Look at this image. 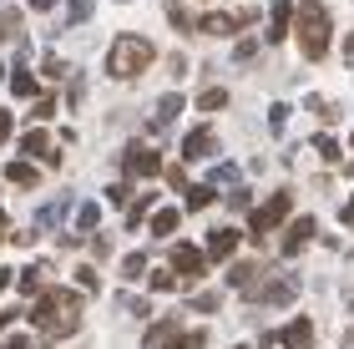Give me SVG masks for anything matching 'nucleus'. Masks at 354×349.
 <instances>
[{
	"instance_id": "b1692460",
	"label": "nucleus",
	"mask_w": 354,
	"mask_h": 349,
	"mask_svg": "<svg viewBox=\"0 0 354 349\" xmlns=\"http://www.w3.org/2000/svg\"><path fill=\"white\" fill-rule=\"evenodd\" d=\"M314 147H319V152H324V157H329V162H339V142H334L329 132H319V137H314Z\"/></svg>"
},
{
	"instance_id": "6e6552de",
	"label": "nucleus",
	"mask_w": 354,
	"mask_h": 349,
	"mask_svg": "<svg viewBox=\"0 0 354 349\" xmlns=\"http://www.w3.org/2000/svg\"><path fill=\"white\" fill-rule=\"evenodd\" d=\"M243 21H253V10H218V15H203V30L207 36H233Z\"/></svg>"
},
{
	"instance_id": "393cba45",
	"label": "nucleus",
	"mask_w": 354,
	"mask_h": 349,
	"mask_svg": "<svg viewBox=\"0 0 354 349\" xmlns=\"http://www.w3.org/2000/svg\"><path fill=\"white\" fill-rule=\"evenodd\" d=\"M207 344V334H203V329H192V334H183V339H172L167 349H203Z\"/></svg>"
},
{
	"instance_id": "0eeeda50",
	"label": "nucleus",
	"mask_w": 354,
	"mask_h": 349,
	"mask_svg": "<svg viewBox=\"0 0 354 349\" xmlns=\"http://www.w3.org/2000/svg\"><path fill=\"white\" fill-rule=\"evenodd\" d=\"M172 268H177V274H187V279H198L207 268V253L192 248V243H172Z\"/></svg>"
},
{
	"instance_id": "412c9836",
	"label": "nucleus",
	"mask_w": 354,
	"mask_h": 349,
	"mask_svg": "<svg viewBox=\"0 0 354 349\" xmlns=\"http://www.w3.org/2000/svg\"><path fill=\"white\" fill-rule=\"evenodd\" d=\"M96 223H102V208H96V202H82V208H76V228H96Z\"/></svg>"
},
{
	"instance_id": "c756f323",
	"label": "nucleus",
	"mask_w": 354,
	"mask_h": 349,
	"mask_svg": "<svg viewBox=\"0 0 354 349\" xmlns=\"http://www.w3.org/2000/svg\"><path fill=\"white\" fill-rule=\"evenodd\" d=\"M268 126H273V132H283V126H288V106H283V102H273V112H268Z\"/></svg>"
},
{
	"instance_id": "bb28decb",
	"label": "nucleus",
	"mask_w": 354,
	"mask_h": 349,
	"mask_svg": "<svg viewBox=\"0 0 354 349\" xmlns=\"http://www.w3.org/2000/svg\"><path fill=\"white\" fill-rule=\"evenodd\" d=\"M162 339H172V319H157V324L147 329V344H162Z\"/></svg>"
},
{
	"instance_id": "4c0bfd02",
	"label": "nucleus",
	"mask_w": 354,
	"mask_h": 349,
	"mask_svg": "<svg viewBox=\"0 0 354 349\" xmlns=\"http://www.w3.org/2000/svg\"><path fill=\"white\" fill-rule=\"evenodd\" d=\"M6 283H15V274H10V268H0V294H6Z\"/></svg>"
},
{
	"instance_id": "6ab92c4d",
	"label": "nucleus",
	"mask_w": 354,
	"mask_h": 349,
	"mask_svg": "<svg viewBox=\"0 0 354 349\" xmlns=\"http://www.w3.org/2000/svg\"><path fill=\"white\" fill-rule=\"evenodd\" d=\"M177 223H183V218H177V208H162V213L152 218V233H157V238H167V233H177Z\"/></svg>"
},
{
	"instance_id": "c85d7f7f",
	"label": "nucleus",
	"mask_w": 354,
	"mask_h": 349,
	"mask_svg": "<svg viewBox=\"0 0 354 349\" xmlns=\"http://www.w3.org/2000/svg\"><path fill=\"white\" fill-rule=\"evenodd\" d=\"M86 15H91V0H71V6H66V21H71V26L86 21Z\"/></svg>"
},
{
	"instance_id": "7c9ffc66",
	"label": "nucleus",
	"mask_w": 354,
	"mask_h": 349,
	"mask_svg": "<svg viewBox=\"0 0 354 349\" xmlns=\"http://www.w3.org/2000/svg\"><path fill=\"white\" fill-rule=\"evenodd\" d=\"M51 112H56V102H51V97H36V106H30V117H36V122H46Z\"/></svg>"
},
{
	"instance_id": "423d86ee",
	"label": "nucleus",
	"mask_w": 354,
	"mask_h": 349,
	"mask_svg": "<svg viewBox=\"0 0 354 349\" xmlns=\"http://www.w3.org/2000/svg\"><path fill=\"white\" fill-rule=\"evenodd\" d=\"M288 202H294L288 193H273V198L263 202V208L253 213V223H248V228H253V233H268L273 223H279V218H288Z\"/></svg>"
},
{
	"instance_id": "473e14b6",
	"label": "nucleus",
	"mask_w": 354,
	"mask_h": 349,
	"mask_svg": "<svg viewBox=\"0 0 354 349\" xmlns=\"http://www.w3.org/2000/svg\"><path fill=\"white\" fill-rule=\"evenodd\" d=\"M213 182H238V167H233V162H223V167H213Z\"/></svg>"
},
{
	"instance_id": "58836bf2",
	"label": "nucleus",
	"mask_w": 354,
	"mask_h": 349,
	"mask_svg": "<svg viewBox=\"0 0 354 349\" xmlns=\"http://www.w3.org/2000/svg\"><path fill=\"white\" fill-rule=\"evenodd\" d=\"M30 6H36V10H56V0H30Z\"/></svg>"
},
{
	"instance_id": "c03bdc74",
	"label": "nucleus",
	"mask_w": 354,
	"mask_h": 349,
	"mask_svg": "<svg viewBox=\"0 0 354 349\" xmlns=\"http://www.w3.org/2000/svg\"><path fill=\"white\" fill-rule=\"evenodd\" d=\"M0 243H6V213H0Z\"/></svg>"
},
{
	"instance_id": "4be33fe9",
	"label": "nucleus",
	"mask_w": 354,
	"mask_h": 349,
	"mask_svg": "<svg viewBox=\"0 0 354 349\" xmlns=\"http://www.w3.org/2000/svg\"><path fill=\"white\" fill-rule=\"evenodd\" d=\"M41 279H46V268H41V263H30L26 274H21V289H26V294H41Z\"/></svg>"
},
{
	"instance_id": "20e7f679",
	"label": "nucleus",
	"mask_w": 354,
	"mask_h": 349,
	"mask_svg": "<svg viewBox=\"0 0 354 349\" xmlns=\"http://www.w3.org/2000/svg\"><path fill=\"white\" fill-rule=\"evenodd\" d=\"M122 167L132 172V178H157V172H162V157H157L152 147H142V142H132L127 157H122Z\"/></svg>"
},
{
	"instance_id": "f8f14e48",
	"label": "nucleus",
	"mask_w": 354,
	"mask_h": 349,
	"mask_svg": "<svg viewBox=\"0 0 354 349\" xmlns=\"http://www.w3.org/2000/svg\"><path fill=\"white\" fill-rule=\"evenodd\" d=\"M233 248H238V233H233V228H218L213 238H207L203 253H207V258H233Z\"/></svg>"
},
{
	"instance_id": "79ce46f5",
	"label": "nucleus",
	"mask_w": 354,
	"mask_h": 349,
	"mask_svg": "<svg viewBox=\"0 0 354 349\" xmlns=\"http://www.w3.org/2000/svg\"><path fill=\"white\" fill-rule=\"evenodd\" d=\"M344 61H349V66H354V36H349V46H344Z\"/></svg>"
},
{
	"instance_id": "4468645a",
	"label": "nucleus",
	"mask_w": 354,
	"mask_h": 349,
	"mask_svg": "<svg viewBox=\"0 0 354 349\" xmlns=\"http://www.w3.org/2000/svg\"><path fill=\"white\" fill-rule=\"evenodd\" d=\"M26 152H30V157H46L51 167L61 162V152L51 147V137H46V132H30V137H26Z\"/></svg>"
},
{
	"instance_id": "f704fd0d",
	"label": "nucleus",
	"mask_w": 354,
	"mask_h": 349,
	"mask_svg": "<svg viewBox=\"0 0 354 349\" xmlns=\"http://www.w3.org/2000/svg\"><path fill=\"white\" fill-rule=\"evenodd\" d=\"M192 309H203V314H213V309H218V294H198V299H192Z\"/></svg>"
},
{
	"instance_id": "9b49d317",
	"label": "nucleus",
	"mask_w": 354,
	"mask_h": 349,
	"mask_svg": "<svg viewBox=\"0 0 354 349\" xmlns=\"http://www.w3.org/2000/svg\"><path fill=\"white\" fill-rule=\"evenodd\" d=\"M259 274H263L259 263H233L228 268V283H233V289H243V294H253V289H259Z\"/></svg>"
},
{
	"instance_id": "72a5a7b5",
	"label": "nucleus",
	"mask_w": 354,
	"mask_h": 349,
	"mask_svg": "<svg viewBox=\"0 0 354 349\" xmlns=\"http://www.w3.org/2000/svg\"><path fill=\"white\" fill-rule=\"evenodd\" d=\"M91 253H96V258H106V253H111V238L96 233V238H91Z\"/></svg>"
},
{
	"instance_id": "2f4dec72",
	"label": "nucleus",
	"mask_w": 354,
	"mask_h": 349,
	"mask_svg": "<svg viewBox=\"0 0 354 349\" xmlns=\"http://www.w3.org/2000/svg\"><path fill=\"white\" fill-rule=\"evenodd\" d=\"M76 283H82V294H96V289H102V283H96V274H91V268H76Z\"/></svg>"
},
{
	"instance_id": "7ed1b4c3",
	"label": "nucleus",
	"mask_w": 354,
	"mask_h": 349,
	"mask_svg": "<svg viewBox=\"0 0 354 349\" xmlns=\"http://www.w3.org/2000/svg\"><path fill=\"white\" fill-rule=\"evenodd\" d=\"M152 66V41H142V36H122L117 46H111V56H106V71L117 76H137V71H147Z\"/></svg>"
},
{
	"instance_id": "f257e3e1",
	"label": "nucleus",
	"mask_w": 354,
	"mask_h": 349,
	"mask_svg": "<svg viewBox=\"0 0 354 349\" xmlns=\"http://www.w3.org/2000/svg\"><path fill=\"white\" fill-rule=\"evenodd\" d=\"M30 319H36V329H41V334H51V339L71 334V329L82 324V289H46Z\"/></svg>"
},
{
	"instance_id": "9d476101",
	"label": "nucleus",
	"mask_w": 354,
	"mask_h": 349,
	"mask_svg": "<svg viewBox=\"0 0 354 349\" xmlns=\"http://www.w3.org/2000/svg\"><path fill=\"white\" fill-rule=\"evenodd\" d=\"M279 339H283V349H314V319H294Z\"/></svg>"
},
{
	"instance_id": "1a4fd4ad",
	"label": "nucleus",
	"mask_w": 354,
	"mask_h": 349,
	"mask_svg": "<svg viewBox=\"0 0 354 349\" xmlns=\"http://www.w3.org/2000/svg\"><path fill=\"white\" fill-rule=\"evenodd\" d=\"M314 228H319L314 218H294V228H288V233H283V243H279V248H283V258H294V253H304V248H309Z\"/></svg>"
},
{
	"instance_id": "f3484780",
	"label": "nucleus",
	"mask_w": 354,
	"mask_h": 349,
	"mask_svg": "<svg viewBox=\"0 0 354 349\" xmlns=\"http://www.w3.org/2000/svg\"><path fill=\"white\" fill-rule=\"evenodd\" d=\"M10 91H15V97H36V76H30L26 66H15V76H10Z\"/></svg>"
},
{
	"instance_id": "2eb2a0df",
	"label": "nucleus",
	"mask_w": 354,
	"mask_h": 349,
	"mask_svg": "<svg viewBox=\"0 0 354 349\" xmlns=\"http://www.w3.org/2000/svg\"><path fill=\"white\" fill-rule=\"evenodd\" d=\"M283 36H288V0H279L268 15V41H283Z\"/></svg>"
},
{
	"instance_id": "dca6fc26",
	"label": "nucleus",
	"mask_w": 354,
	"mask_h": 349,
	"mask_svg": "<svg viewBox=\"0 0 354 349\" xmlns=\"http://www.w3.org/2000/svg\"><path fill=\"white\" fill-rule=\"evenodd\" d=\"M198 106H203V112H218V106H228V91H223V86H203Z\"/></svg>"
},
{
	"instance_id": "ea45409f",
	"label": "nucleus",
	"mask_w": 354,
	"mask_h": 349,
	"mask_svg": "<svg viewBox=\"0 0 354 349\" xmlns=\"http://www.w3.org/2000/svg\"><path fill=\"white\" fill-rule=\"evenodd\" d=\"M344 223H354V198L344 202Z\"/></svg>"
},
{
	"instance_id": "e433bc0d",
	"label": "nucleus",
	"mask_w": 354,
	"mask_h": 349,
	"mask_svg": "<svg viewBox=\"0 0 354 349\" xmlns=\"http://www.w3.org/2000/svg\"><path fill=\"white\" fill-rule=\"evenodd\" d=\"M10 122H15L10 112H0V142H6V137H10Z\"/></svg>"
},
{
	"instance_id": "37998d69",
	"label": "nucleus",
	"mask_w": 354,
	"mask_h": 349,
	"mask_svg": "<svg viewBox=\"0 0 354 349\" xmlns=\"http://www.w3.org/2000/svg\"><path fill=\"white\" fill-rule=\"evenodd\" d=\"M10 319H15V314H10V309H6V314H0V329H6V324H10Z\"/></svg>"
},
{
	"instance_id": "5701e85b",
	"label": "nucleus",
	"mask_w": 354,
	"mask_h": 349,
	"mask_svg": "<svg viewBox=\"0 0 354 349\" xmlns=\"http://www.w3.org/2000/svg\"><path fill=\"white\" fill-rule=\"evenodd\" d=\"M122 274H127V279H142V274H147V258H142V253H127V258H122Z\"/></svg>"
},
{
	"instance_id": "39448f33",
	"label": "nucleus",
	"mask_w": 354,
	"mask_h": 349,
	"mask_svg": "<svg viewBox=\"0 0 354 349\" xmlns=\"http://www.w3.org/2000/svg\"><path fill=\"white\" fill-rule=\"evenodd\" d=\"M253 299L268 304V309H283V304H294V299H299V279L294 274H288V279H268V289H253Z\"/></svg>"
},
{
	"instance_id": "f03ea898",
	"label": "nucleus",
	"mask_w": 354,
	"mask_h": 349,
	"mask_svg": "<svg viewBox=\"0 0 354 349\" xmlns=\"http://www.w3.org/2000/svg\"><path fill=\"white\" fill-rule=\"evenodd\" d=\"M299 41H304V56L319 61L329 51V10L319 0H304L299 6Z\"/></svg>"
},
{
	"instance_id": "aec40b11",
	"label": "nucleus",
	"mask_w": 354,
	"mask_h": 349,
	"mask_svg": "<svg viewBox=\"0 0 354 349\" xmlns=\"http://www.w3.org/2000/svg\"><path fill=\"white\" fill-rule=\"evenodd\" d=\"M6 178H10L15 187H30V182H36V167H26V162H6Z\"/></svg>"
},
{
	"instance_id": "a878e982",
	"label": "nucleus",
	"mask_w": 354,
	"mask_h": 349,
	"mask_svg": "<svg viewBox=\"0 0 354 349\" xmlns=\"http://www.w3.org/2000/svg\"><path fill=\"white\" fill-rule=\"evenodd\" d=\"M177 112H183V97H162V102H157V117H162V122H172Z\"/></svg>"
},
{
	"instance_id": "a211bd4d",
	"label": "nucleus",
	"mask_w": 354,
	"mask_h": 349,
	"mask_svg": "<svg viewBox=\"0 0 354 349\" xmlns=\"http://www.w3.org/2000/svg\"><path fill=\"white\" fill-rule=\"evenodd\" d=\"M213 202H218V193H213V182H207V187H187V208H213Z\"/></svg>"
},
{
	"instance_id": "a19ab883",
	"label": "nucleus",
	"mask_w": 354,
	"mask_h": 349,
	"mask_svg": "<svg viewBox=\"0 0 354 349\" xmlns=\"http://www.w3.org/2000/svg\"><path fill=\"white\" fill-rule=\"evenodd\" d=\"M6 349H26V339H21V334H15V339H6Z\"/></svg>"
},
{
	"instance_id": "c9c22d12",
	"label": "nucleus",
	"mask_w": 354,
	"mask_h": 349,
	"mask_svg": "<svg viewBox=\"0 0 354 349\" xmlns=\"http://www.w3.org/2000/svg\"><path fill=\"white\" fill-rule=\"evenodd\" d=\"M167 182L177 187V193H187V178H183V167H167Z\"/></svg>"
},
{
	"instance_id": "cd10ccee",
	"label": "nucleus",
	"mask_w": 354,
	"mask_h": 349,
	"mask_svg": "<svg viewBox=\"0 0 354 349\" xmlns=\"http://www.w3.org/2000/svg\"><path fill=\"white\" fill-rule=\"evenodd\" d=\"M152 289H157V294H172V289H177V279L167 274V268H157V274H152Z\"/></svg>"
},
{
	"instance_id": "ddd939ff",
	"label": "nucleus",
	"mask_w": 354,
	"mask_h": 349,
	"mask_svg": "<svg viewBox=\"0 0 354 349\" xmlns=\"http://www.w3.org/2000/svg\"><path fill=\"white\" fill-rule=\"evenodd\" d=\"M207 152H213V132H207V126H198V132L183 142V157H187V162H203Z\"/></svg>"
}]
</instances>
